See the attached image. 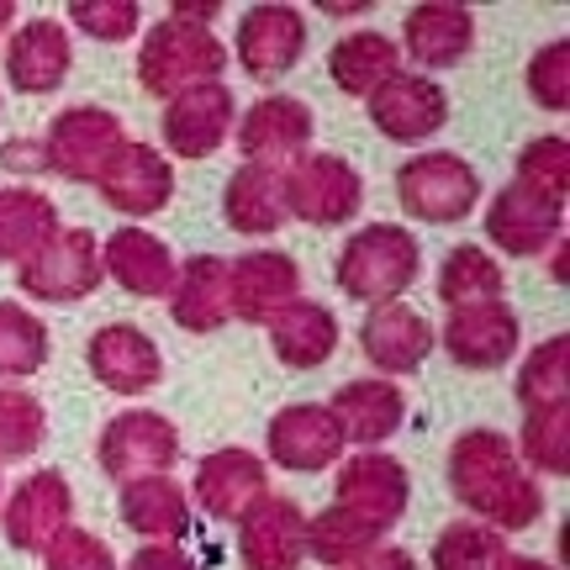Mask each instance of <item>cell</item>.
<instances>
[{"mask_svg": "<svg viewBox=\"0 0 570 570\" xmlns=\"http://www.w3.org/2000/svg\"><path fill=\"white\" fill-rule=\"evenodd\" d=\"M550 275H554V281H566V275H570V269H566V244H554V259H550Z\"/></svg>", "mask_w": 570, "mask_h": 570, "instance_id": "cell-51", "label": "cell"}, {"mask_svg": "<svg viewBox=\"0 0 570 570\" xmlns=\"http://www.w3.org/2000/svg\"><path fill=\"white\" fill-rule=\"evenodd\" d=\"M296 296H302V265L281 248H254L244 259H227V312H233V323L265 327Z\"/></svg>", "mask_w": 570, "mask_h": 570, "instance_id": "cell-17", "label": "cell"}, {"mask_svg": "<svg viewBox=\"0 0 570 570\" xmlns=\"http://www.w3.org/2000/svg\"><path fill=\"white\" fill-rule=\"evenodd\" d=\"M96 460L117 487L142 481V475H169L180 460V428L154 407H127L106 417L101 439H96Z\"/></svg>", "mask_w": 570, "mask_h": 570, "instance_id": "cell-7", "label": "cell"}, {"mask_svg": "<svg viewBox=\"0 0 570 570\" xmlns=\"http://www.w3.org/2000/svg\"><path fill=\"white\" fill-rule=\"evenodd\" d=\"M381 544H386V533L370 529L365 518H354L344 508H323L317 518H306V560H317V566L344 570Z\"/></svg>", "mask_w": 570, "mask_h": 570, "instance_id": "cell-35", "label": "cell"}, {"mask_svg": "<svg viewBox=\"0 0 570 570\" xmlns=\"http://www.w3.org/2000/svg\"><path fill=\"white\" fill-rule=\"evenodd\" d=\"M122 570H202V566L180 544H142V550H132V560Z\"/></svg>", "mask_w": 570, "mask_h": 570, "instance_id": "cell-45", "label": "cell"}, {"mask_svg": "<svg viewBox=\"0 0 570 570\" xmlns=\"http://www.w3.org/2000/svg\"><path fill=\"white\" fill-rule=\"evenodd\" d=\"M518 402H523V412L570 402V338L566 333L544 338V344L523 360V370H518Z\"/></svg>", "mask_w": 570, "mask_h": 570, "instance_id": "cell-38", "label": "cell"}, {"mask_svg": "<svg viewBox=\"0 0 570 570\" xmlns=\"http://www.w3.org/2000/svg\"><path fill=\"white\" fill-rule=\"evenodd\" d=\"M344 570H417V560H412V550H402V544H381V550H370L365 560H354V566Z\"/></svg>", "mask_w": 570, "mask_h": 570, "instance_id": "cell-46", "label": "cell"}, {"mask_svg": "<svg viewBox=\"0 0 570 570\" xmlns=\"http://www.w3.org/2000/svg\"><path fill=\"white\" fill-rule=\"evenodd\" d=\"M323 11H327V17H370V6H365V0H354V6H338V0H323Z\"/></svg>", "mask_w": 570, "mask_h": 570, "instance_id": "cell-49", "label": "cell"}, {"mask_svg": "<svg viewBox=\"0 0 570 570\" xmlns=\"http://www.w3.org/2000/svg\"><path fill=\"white\" fill-rule=\"evenodd\" d=\"M17 27V0H0V38Z\"/></svg>", "mask_w": 570, "mask_h": 570, "instance_id": "cell-50", "label": "cell"}, {"mask_svg": "<svg viewBox=\"0 0 570 570\" xmlns=\"http://www.w3.org/2000/svg\"><path fill=\"white\" fill-rule=\"evenodd\" d=\"M42 560H48V570H122L101 533L80 529V523H69V529L42 550Z\"/></svg>", "mask_w": 570, "mask_h": 570, "instance_id": "cell-44", "label": "cell"}, {"mask_svg": "<svg viewBox=\"0 0 570 570\" xmlns=\"http://www.w3.org/2000/svg\"><path fill=\"white\" fill-rule=\"evenodd\" d=\"M6 169H42V142L32 138H11V148H0Z\"/></svg>", "mask_w": 570, "mask_h": 570, "instance_id": "cell-47", "label": "cell"}, {"mask_svg": "<svg viewBox=\"0 0 570 570\" xmlns=\"http://www.w3.org/2000/svg\"><path fill=\"white\" fill-rule=\"evenodd\" d=\"M439 302L449 312H460V306H481V302H502V291H508V269L497 265V254L481 244H454L444 254V265H439Z\"/></svg>", "mask_w": 570, "mask_h": 570, "instance_id": "cell-33", "label": "cell"}, {"mask_svg": "<svg viewBox=\"0 0 570 570\" xmlns=\"http://www.w3.org/2000/svg\"><path fill=\"white\" fill-rule=\"evenodd\" d=\"M333 423L344 433V444L354 449H381L386 439L402 433L407 423V396L396 381H381V375H360V381H344V386L333 391Z\"/></svg>", "mask_w": 570, "mask_h": 570, "instance_id": "cell-24", "label": "cell"}, {"mask_svg": "<svg viewBox=\"0 0 570 570\" xmlns=\"http://www.w3.org/2000/svg\"><path fill=\"white\" fill-rule=\"evenodd\" d=\"M344 433L333 423V412L323 402H291L269 417L265 428V454L269 465L296 470V475H317V470L344 460Z\"/></svg>", "mask_w": 570, "mask_h": 570, "instance_id": "cell-15", "label": "cell"}, {"mask_svg": "<svg viewBox=\"0 0 570 570\" xmlns=\"http://www.w3.org/2000/svg\"><path fill=\"white\" fill-rule=\"evenodd\" d=\"M423 275V248L402 223H370L354 227L348 244L333 259V281L348 302L360 306H391L402 302Z\"/></svg>", "mask_w": 570, "mask_h": 570, "instance_id": "cell-2", "label": "cell"}, {"mask_svg": "<svg viewBox=\"0 0 570 570\" xmlns=\"http://www.w3.org/2000/svg\"><path fill=\"white\" fill-rule=\"evenodd\" d=\"M396 202H402L412 223H465L475 202H481V175H475V164L449 154V148H423L396 169Z\"/></svg>", "mask_w": 570, "mask_h": 570, "instance_id": "cell-4", "label": "cell"}, {"mask_svg": "<svg viewBox=\"0 0 570 570\" xmlns=\"http://www.w3.org/2000/svg\"><path fill=\"white\" fill-rule=\"evenodd\" d=\"M512 449H518V460H523V470H529L533 481L539 475H566L570 470V402L523 412V433L512 439Z\"/></svg>", "mask_w": 570, "mask_h": 570, "instance_id": "cell-36", "label": "cell"}, {"mask_svg": "<svg viewBox=\"0 0 570 570\" xmlns=\"http://www.w3.org/2000/svg\"><path fill=\"white\" fill-rule=\"evenodd\" d=\"M407 502H412V475L396 454H386V449H360V454L338 460L333 508H344V512H354V518H365L370 529L391 533L407 518Z\"/></svg>", "mask_w": 570, "mask_h": 570, "instance_id": "cell-9", "label": "cell"}, {"mask_svg": "<svg viewBox=\"0 0 570 570\" xmlns=\"http://www.w3.org/2000/svg\"><path fill=\"white\" fill-rule=\"evenodd\" d=\"M375 132L391 142H428L433 132H444L449 122V96L433 75H412V69H396L375 96L365 101Z\"/></svg>", "mask_w": 570, "mask_h": 570, "instance_id": "cell-16", "label": "cell"}, {"mask_svg": "<svg viewBox=\"0 0 570 570\" xmlns=\"http://www.w3.org/2000/svg\"><path fill=\"white\" fill-rule=\"evenodd\" d=\"M518 185H529L539 196H550V202L566 206L570 196V142L560 132L550 138H533L518 148Z\"/></svg>", "mask_w": 570, "mask_h": 570, "instance_id": "cell-41", "label": "cell"}, {"mask_svg": "<svg viewBox=\"0 0 570 570\" xmlns=\"http://www.w3.org/2000/svg\"><path fill=\"white\" fill-rule=\"evenodd\" d=\"M175 269H180L175 248L164 244L159 233H148V227H117L101 244V275L122 285L127 296H142V302L169 296Z\"/></svg>", "mask_w": 570, "mask_h": 570, "instance_id": "cell-27", "label": "cell"}, {"mask_svg": "<svg viewBox=\"0 0 570 570\" xmlns=\"http://www.w3.org/2000/svg\"><path fill=\"white\" fill-rule=\"evenodd\" d=\"M42 439H48V412L38 396L21 386H0V465L32 460Z\"/></svg>", "mask_w": 570, "mask_h": 570, "instance_id": "cell-39", "label": "cell"}, {"mask_svg": "<svg viewBox=\"0 0 570 570\" xmlns=\"http://www.w3.org/2000/svg\"><path fill=\"white\" fill-rule=\"evenodd\" d=\"M449 491L475 523L497 529L502 539L533 529L544 518V487L523 470L512 439L497 433V428H465L454 439V449H449Z\"/></svg>", "mask_w": 570, "mask_h": 570, "instance_id": "cell-1", "label": "cell"}, {"mask_svg": "<svg viewBox=\"0 0 570 570\" xmlns=\"http://www.w3.org/2000/svg\"><path fill=\"white\" fill-rule=\"evenodd\" d=\"M169 317L185 327V333H217V327L233 323L227 312V259L223 254H190L180 269H175V285H169Z\"/></svg>", "mask_w": 570, "mask_h": 570, "instance_id": "cell-28", "label": "cell"}, {"mask_svg": "<svg viewBox=\"0 0 570 570\" xmlns=\"http://www.w3.org/2000/svg\"><path fill=\"white\" fill-rule=\"evenodd\" d=\"M101 244H96V233H85V227H53L48 238H42L27 259L17 265V285L21 296H32V302H85V296H96L101 291Z\"/></svg>", "mask_w": 570, "mask_h": 570, "instance_id": "cell-5", "label": "cell"}, {"mask_svg": "<svg viewBox=\"0 0 570 570\" xmlns=\"http://www.w3.org/2000/svg\"><path fill=\"white\" fill-rule=\"evenodd\" d=\"M312 138H317V117L296 96H259L233 122L244 164H265V169H291L302 154H312Z\"/></svg>", "mask_w": 570, "mask_h": 570, "instance_id": "cell-10", "label": "cell"}, {"mask_svg": "<svg viewBox=\"0 0 570 570\" xmlns=\"http://www.w3.org/2000/svg\"><path fill=\"white\" fill-rule=\"evenodd\" d=\"M487 238L508 259H539L566 238V206L512 180L487 206Z\"/></svg>", "mask_w": 570, "mask_h": 570, "instance_id": "cell-11", "label": "cell"}, {"mask_svg": "<svg viewBox=\"0 0 570 570\" xmlns=\"http://www.w3.org/2000/svg\"><path fill=\"white\" fill-rule=\"evenodd\" d=\"M85 365L117 396H148L164 381V354L138 323H106L85 344Z\"/></svg>", "mask_w": 570, "mask_h": 570, "instance_id": "cell-20", "label": "cell"}, {"mask_svg": "<svg viewBox=\"0 0 570 570\" xmlns=\"http://www.w3.org/2000/svg\"><path fill=\"white\" fill-rule=\"evenodd\" d=\"M122 523L142 544H180L190 533V497L169 475H142L122 487Z\"/></svg>", "mask_w": 570, "mask_h": 570, "instance_id": "cell-30", "label": "cell"}, {"mask_svg": "<svg viewBox=\"0 0 570 570\" xmlns=\"http://www.w3.org/2000/svg\"><path fill=\"white\" fill-rule=\"evenodd\" d=\"M238 560H244V570H302L306 566L302 502L265 491V497L238 518Z\"/></svg>", "mask_w": 570, "mask_h": 570, "instance_id": "cell-19", "label": "cell"}, {"mask_svg": "<svg viewBox=\"0 0 570 570\" xmlns=\"http://www.w3.org/2000/svg\"><path fill=\"white\" fill-rule=\"evenodd\" d=\"M265 327H269V348H275V360L285 370H317L338 348V317L323 302H306V296L281 306Z\"/></svg>", "mask_w": 570, "mask_h": 570, "instance_id": "cell-29", "label": "cell"}, {"mask_svg": "<svg viewBox=\"0 0 570 570\" xmlns=\"http://www.w3.org/2000/svg\"><path fill=\"white\" fill-rule=\"evenodd\" d=\"M196 502L206 518L217 523H238L259 497L269 491V465L254 449H212L202 465H196Z\"/></svg>", "mask_w": 570, "mask_h": 570, "instance_id": "cell-26", "label": "cell"}, {"mask_svg": "<svg viewBox=\"0 0 570 570\" xmlns=\"http://www.w3.org/2000/svg\"><path fill=\"white\" fill-rule=\"evenodd\" d=\"M96 190H101V202L111 206V212H122V217H154V212H164V206L175 202V164L164 159L154 142L127 138L122 148L111 154V164L101 169Z\"/></svg>", "mask_w": 570, "mask_h": 570, "instance_id": "cell-18", "label": "cell"}, {"mask_svg": "<svg viewBox=\"0 0 570 570\" xmlns=\"http://www.w3.org/2000/svg\"><path fill=\"white\" fill-rule=\"evenodd\" d=\"M529 96L533 106H544V111H566L570 106V42L554 38L544 48H533L529 59Z\"/></svg>", "mask_w": 570, "mask_h": 570, "instance_id": "cell-43", "label": "cell"}, {"mask_svg": "<svg viewBox=\"0 0 570 570\" xmlns=\"http://www.w3.org/2000/svg\"><path fill=\"white\" fill-rule=\"evenodd\" d=\"M502 554H508V539L497 529H487V523H449L433 539L428 566L433 570H497Z\"/></svg>", "mask_w": 570, "mask_h": 570, "instance_id": "cell-40", "label": "cell"}, {"mask_svg": "<svg viewBox=\"0 0 570 570\" xmlns=\"http://www.w3.org/2000/svg\"><path fill=\"white\" fill-rule=\"evenodd\" d=\"M475 48V11L454 0H423L402 17V42L396 53H407L417 69H454ZM412 69V75H417Z\"/></svg>", "mask_w": 570, "mask_h": 570, "instance_id": "cell-25", "label": "cell"}, {"mask_svg": "<svg viewBox=\"0 0 570 570\" xmlns=\"http://www.w3.org/2000/svg\"><path fill=\"white\" fill-rule=\"evenodd\" d=\"M238 122V96L217 85H196L175 101H164V159H212Z\"/></svg>", "mask_w": 570, "mask_h": 570, "instance_id": "cell-12", "label": "cell"}, {"mask_svg": "<svg viewBox=\"0 0 570 570\" xmlns=\"http://www.w3.org/2000/svg\"><path fill=\"white\" fill-rule=\"evenodd\" d=\"M396 69H402L396 38L375 32V27L338 38V42H333V53H327V80L338 85L344 96H354V101H370V96H375V90H381Z\"/></svg>", "mask_w": 570, "mask_h": 570, "instance_id": "cell-32", "label": "cell"}, {"mask_svg": "<svg viewBox=\"0 0 570 570\" xmlns=\"http://www.w3.org/2000/svg\"><path fill=\"white\" fill-rule=\"evenodd\" d=\"M69 523H75V491L63 481V470H32L0 512L6 544L21 554H42Z\"/></svg>", "mask_w": 570, "mask_h": 570, "instance_id": "cell-13", "label": "cell"}, {"mask_svg": "<svg viewBox=\"0 0 570 570\" xmlns=\"http://www.w3.org/2000/svg\"><path fill=\"white\" fill-rule=\"evenodd\" d=\"M285 190V217L306 227H348L365 206V180L344 154H302V159L281 169Z\"/></svg>", "mask_w": 570, "mask_h": 570, "instance_id": "cell-6", "label": "cell"}, {"mask_svg": "<svg viewBox=\"0 0 570 570\" xmlns=\"http://www.w3.org/2000/svg\"><path fill=\"white\" fill-rule=\"evenodd\" d=\"M523 344V323L508 302H481L449 312L444 323V354L460 370H502Z\"/></svg>", "mask_w": 570, "mask_h": 570, "instance_id": "cell-23", "label": "cell"}, {"mask_svg": "<svg viewBox=\"0 0 570 570\" xmlns=\"http://www.w3.org/2000/svg\"><path fill=\"white\" fill-rule=\"evenodd\" d=\"M38 142H42V169H53L59 180L96 185L101 169L111 164V154L127 142V127L106 106H63Z\"/></svg>", "mask_w": 570, "mask_h": 570, "instance_id": "cell-8", "label": "cell"}, {"mask_svg": "<svg viewBox=\"0 0 570 570\" xmlns=\"http://www.w3.org/2000/svg\"><path fill=\"white\" fill-rule=\"evenodd\" d=\"M75 69V42L69 27L53 17H32L21 21L11 42H6V80L21 96H53Z\"/></svg>", "mask_w": 570, "mask_h": 570, "instance_id": "cell-22", "label": "cell"}, {"mask_svg": "<svg viewBox=\"0 0 570 570\" xmlns=\"http://www.w3.org/2000/svg\"><path fill=\"white\" fill-rule=\"evenodd\" d=\"M69 27L85 32L96 42H127L142 27V6L138 0H69Z\"/></svg>", "mask_w": 570, "mask_h": 570, "instance_id": "cell-42", "label": "cell"}, {"mask_svg": "<svg viewBox=\"0 0 570 570\" xmlns=\"http://www.w3.org/2000/svg\"><path fill=\"white\" fill-rule=\"evenodd\" d=\"M227 69V48L212 27L164 17L159 27H148V38L138 48V85L159 101H175L196 85H217Z\"/></svg>", "mask_w": 570, "mask_h": 570, "instance_id": "cell-3", "label": "cell"}, {"mask_svg": "<svg viewBox=\"0 0 570 570\" xmlns=\"http://www.w3.org/2000/svg\"><path fill=\"white\" fill-rule=\"evenodd\" d=\"M59 227V206L32 185H6L0 190V265H21L32 248Z\"/></svg>", "mask_w": 570, "mask_h": 570, "instance_id": "cell-34", "label": "cell"}, {"mask_svg": "<svg viewBox=\"0 0 570 570\" xmlns=\"http://www.w3.org/2000/svg\"><path fill=\"white\" fill-rule=\"evenodd\" d=\"M223 223L238 238H265L275 227H285V190L281 169L265 164H238L223 185Z\"/></svg>", "mask_w": 570, "mask_h": 570, "instance_id": "cell-31", "label": "cell"}, {"mask_svg": "<svg viewBox=\"0 0 570 570\" xmlns=\"http://www.w3.org/2000/svg\"><path fill=\"white\" fill-rule=\"evenodd\" d=\"M439 333L417 306L391 302V306H370L365 323H360V348L365 360L381 370V381H396V375H412L423 370V360L433 354Z\"/></svg>", "mask_w": 570, "mask_h": 570, "instance_id": "cell-21", "label": "cell"}, {"mask_svg": "<svg viewBox=\"0 0 570 570\" xmlns=\"http://www.w3.org/2000/svg\"><path fill=\"white\" fill-rule=\"evenodd\" d=\"M48 323L21 302H0V381H27L48 365Z\"/></svg>", "mask_w": 570, "mask_h": 570, "instance_id": "cell-37", "label": "cell"}, {"mask_svg": "<svg viewBox=\"0 0 570 570\" xmlns=\"http://www.w3.org/2000/svg\"><path fill=\"white\" fill-rule=\"evenodd\" d=\"M233 53L244 63V75H254V80H281L306 53V17L296 6H285V0L248 6L244 17H238Z\"/></svg>", "mask_w": 570, "mask_h": 570, "instance_id": "cell-14", "label": "cell"}, {"mask_svg": "<svg viewBox=\"0 0 570 570\" xmlns=\"http://www.w3.org/2000/svg\"><path fill=\"white\" fill-rule=\"evenodd\" d=\"M497 570H554L550 560H539V554H502V560H497Z\"/></svg>", "mask_w": 570, "mask_h": 570, "instance_id": "cell-48", "label": "cell"}]
</instances>
